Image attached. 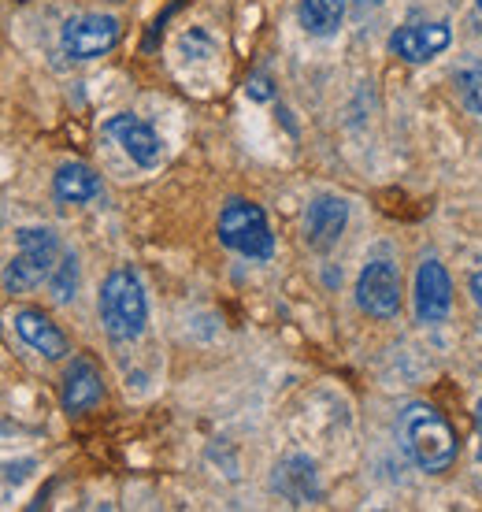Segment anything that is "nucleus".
I'll list each match as a JSON object with an SVG mask.
<instances>
[{
    "instance_id": "f257e3e1",
    "label": "nucleus",
    "mask_w": 482,
    "mask_h": 512,
    "mask_svg": "<svg viewBox=\"0 0 482 512\" xmlns=\"http://www.w3.org/2000/svg\"><path fill=\"white\" fill-rule=\"evenodd\" d=\"M397 431H401V449L423 472H445L457 461V431L431 405H408Z\"/></svg>"
},
{
    "instance_id": "f03ea898",
    "label": "nucleus",
    "mask_w": 482,
    "mask_h": 512,
    "mask_svg": "<svg viewBox=\"0 0 482 512\" xmlns=\"http://www.w3.org/2000/svg\"><path fill=\"white\" fill-rule=\"evenodd\" d=\"M149 305L141 279L130 268H115L101 286V323L115 342H134L145 331Z\"/></svg>"
},
{
    "instance_id": "7ed1b4c3",
    "label": "nucleus",
    "mask_w": 482,
    "mask_h": 512,
    "mask_svg": "<svg viewBox=\"0 0 482 512\" xmlns=\"http://www.w3.org/2000/svg\"><path fill=\"white\" fill-rule=\"evenodd\" d=\"M15 242H19V253L15 260L4 268V290H12V294H26V290H34L38 282H45L52 275V268L60 264V238L45 227H23V231L15 234Z\"/></svg>"
},
{
    "instance_id": "20e7f679",
    "label": "nucleus",
    "mask_w": 482,
    "mask_h": 512,
    "mask_svg": "<svg viewBox=\"0 0 482 512\" xmlns=\"http://www.w3.org/2000/svg\"><path fill=\"white\" fill-rule=\"evenodd\" d=\"M219 238L227 249L249 256V260H267L275 249L264 208L253 201H227V208L219 212Z\"/></svg>"
},
{
    "instance_id": "39448f33",
    "label": "nucleus",
    "mask_w": 482,
    "mask_h": 512,
    "mask_svg": "<svg viewBox=\"0 0 482 512\" xmlns=\"http://www.w3.org/2000/svg\"><path fill=\"white\" fill-rule=\"evenodd\" d=\"M356 305L375 320H390L401 308V275L390 260H371L356 282Z\"/></svg>"
},
{
    "instance_id": "423d86ee",
    "label": "nucleus",
    "mask_w": 482,
    "mask_h": 512,
    "mask_svg": "<svg viewBox=\"0 0 482 512\" xmlns=\"http://www.w3.org/2000/svg\"><path fill=\"white\" fill-rule=\"evenodd\" d=\"M115 41H119V23L112 15H75V19H67L64 34H60L64 52L75 60H97L115 49Z\"/></svg>"
},
{
    "instance_id": "0eeeda50",
    "label": "nucleus",
    "mask_w": 482,
    "mask_h": 512,
    "mask_svg": "<svg viewBox=\"0 0 482 512\" xmlns=\"http://www.w3.org/2000/svg\"><path fill=\"white\" fill-rule=\"evenodd\" d=\"M108 134L123 145V153L138 167H156L164 160V141H160V134H156L145 119L130 116V112L108 119Z\"/></svg>"
},
{
    "instance_id": "6e6552de",
    "label": "nucleus",
    "mask_w": 482,
    "mask_h": 512,
    "mask_svg": "<svg viewBox=\"0 0 482 512\" xmlns=\"http://www.w3.org/2000/svg\"><path fill=\"white\" fill-rule=\"evenodd\" d=\"M345 223H349V205L334 193H323L305 212V242L312 249H319V253H327V249L338 245Z\"/></svg>"
},
{
    "instance_id": "1a4fd4ad",
    "label": "nucleus",
    "mask_w": 482,
    "mask_h": 512,
    "mask_svg": "<svg viewBox=\"0 0 482 512\" xmlns=\"http://www.w3.org/2000/svg\"><path fill=\"white\" fill-rule=\"evenodd\" d=\"M453 308V282L438 260H423L416 271V316L423 323H442Z\"/></svg>"
},
{
    "instance_id": "9d476101",
    "label": "nucleus",
    "mask_w": 482,
    "mask_h": 512,
    "mask_svg": "<svg viewBox=\"0 0 482 512\" xmlns=\"http://www.w3.org/2000/svg\"><path fill=\"white\" fill-rule=\"evenodd\" d=\"M449 41H453V34L445 23H408L390 38V49L408 64H427L438 52L449 49Z\"/></svg>"
},
{
    "instance_id": "9b49d317",
    "label": "nucleus",
    "mask_w": 482,
    "mask_h": 512,
    "mask_svg": "<svg viewBox=\"0 0 482 512\" xmlns=\"http://www.w3.org/2000/svg\"><path fill=\"white\" fill-rule=\"evenodd\" d=\"M15 334H19L34 353H41V357H49V360L67 357L64 331H60L45 312H38V308H19V312H15Z\"/></svg>"
},
{
    "instance_id": "f8f14e48",
    "label": "nucleus",
    "mask_w": 482,
    "mask_h": 512,
    "mask_svg": "<svg viewBox=\"0 0 482 512\" xmlns=\"http://www.w3.org/2000/svg\"><path fill=\"white\" fill-rule=\"evenodd\" d=\"M104 397V379L93 368V360L78 357L64 375V409L67 412H86Z\"/></svg>"
},
{
    "instance_id": "ddd939ff",
    "label": "nucleus",
    "mask_w": 482,
    "mask_h": 512,
    "mask_svg": "<svg viewBox=\"0 0 482 512\" xmlns=\"http://www.w3.org/2000/svg\"><path fill=\"white\" fill-rule=\"evenodd\" d=\"M52 190H56V197L67 201V205H86V201H93V197L101 193V179H97V171L86 164H64L56 171Z\"/></svg>"
},
{
    "instance_id": "4468645a",
    "label": "nucleus",
    "mask_w": 482,
    "mask_h": 512,
    "mask_svg": "<svg viewBox=\"0 0 482 512\" xmlns=\"http://www.w3.org/2000/svg\"><path fill=\"white\" fill-rule=\"evenodd\" d=\"M297 15L312 38H330V34H338L345 19V0H301Z\"/></svg>"
},
{
    "instance_id": "2eb2a0df",
    "label": "nucleus",
    "mask_w": 482,
    "mask_h": 512,
    "mask_svg": "<svg viewBox=\"0 0 482 512\" xmlns=\"http://www.w3.org/2000/svg\"><path fill=\"white\" fill-rule=\"evenodd\" d=\"M275 487L293 501V505H305V501L316 498V468L301 457L279 464V475H275Z\"/></svg>"
},
{
    "instance_id": "dca6fc26",
    "label": "nucleus",
    "mask_w": 482,
    "mask_h": 512,
    "mask_svg": "<svg viewBox=\"0 0 482 512\" xmlns=\"http://www.w3.org/2000/svg\"><path fill=\"white\" fill-rule=\"evenodd\" d=\"M49 286H52V297H56L60 305H67V301L75 297V290H78V260H75V253L60 256V264H56V268H52V275H49Z\"/></svg>"
},
{
    "instance_id": "f3484780",
    "label": "nucleus",
    "mask_w": 482,
    "mask_h": 512,
    "mask_svg": "<svg viewBox=\"0 0 482 512\" xmlns=\"http://www.w3.org/2000/svg\"><path fill=\"white\" fill-rule=\"evenodd\" d=\"M457 86H460V101L468 104L475 116H482V67H468V71H460Z\"/></svg>"
},
{
    "instance_id": "a211bd4d",
    "label": "nucleus",
    "mask_w": 482,
    "mask_h": 512,
    "mask_svg": "<svg viewBox=\"0 0 482 512\" xmlns=\"http://www.w3.org/2000/svg\"><path fill=\"white\" fill-rule=\"evenodd\" d=\"M249 97H253V101H267V97H271L267 78H253V82H249Z\"/></svg>"
},
{
    "instance_id": "6ab92c4d",
    "label": "nucleus",
    "mask_w": 482,
    "mask_h": 512,
    "mask_svg": "<svg viewBox=\"0 0 482 512\" xmlns=\"http://www.w3.org/2000/svg\"><path fill=\"white\" fill-rule=\"evenodd\" d=\"M471 294H475V301L482 305V271L475 275V279H471Z\"/></svg>"
},
{
    "instance_id": "aec40b11",
    "label": "nucleus",
    "mask_w": 482,
    "mask_h": 512,
    "mask_svg": "<svg viewBox=\"0 0 482 512\" xmlns=\"http://www.w3.org/2000/svg\"><path fill=\"white\" fill-rule=\"evenodd\" d=\"M475 423H479V442H482V401H479V409H475ZM479 457H482V446H479Z\"/></svg>"
},
{
    "instance_id": "412c9836",
    "label": "nucleus",
    "mask_w": 482,
    "mask_h": 512,
    "mask_svg": "<svg viewBox=\"0 0 482 512\" xmlns=\"http://www.w3.org/2000/svg\"><path fill=\"white\" fill-rule=\"evenodd\" d=\"M475 4H479V12H482V0H475Z\"/></svg>"
}]
</instances>
